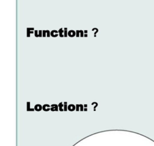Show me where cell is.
<instances>
[{
  "label": "cell",
  "mask_w": 154,
  "mask_h": 146,
  "mask_svg": "<svg viewBox=\"0 0 154 146\" xmlns=\"http://www.w3.org/2000/svg\"><path fill=\"white\" fill-rule=\"evenodd\" d=\"M34 28H26V36L30 37L31 34H34Z\"/></svg>",
  "instance_id": "cell-1"
},
{
  "label": "cell",
  "mask_w": 154,
  "mask_h": 146,
  "mask_svg": "<svg viewBox=\"0 0 154 146\" xmlns=\"http://www.w3.org/2000/svg\"><path fill=\"white\" fill-rule=\"evenodd\" d=\"M76 37H84V33L83 30H78L76 31Z\"/></svg>",
  "instance_id": "cell-2"
},
{
  "label": "cell",
  "mask_w": 154,
  "mask_h": 146,
  "mask_svg": "<svg viewBox=\"0 0 154 146\" xmlns=\"http://www.w3.org/2000/svg\"><path fill=\"white\" fill-rule=\"evenodd\" d=\"M58 36H59V33H58V30H53L51 31V36L53 37H56Z\"/></svg>",
  "instance_id": "cell-3"
},
{
  "label": "cell",
  "mask_w": 154,
  "mask_h": 146,
  "mask_svg": "<svg viewBox=\"0 0 154 146\" xmlns=\"http://www.w3.org/2000/svg\"><path fill=\"white\" fill-rule=\"evenodd\" d=\"M68 36L71 37L76 36V31L73 30H70L68 31Z\"/></svg>",
  "instance_id": "cell-4"
},
{
  "label": "cell",
  "mask_w": 154,
  "mask_h": 146,
  "mask_svg": "<svg viewBox=\"0 0 154 146\" xmlns=\"http://www.w3.org/2000/svg\"><path fill=\"white\" fill-rule=\"evenodd\" d=\"M58 108H59V107H58V105H57V104H52V105H51V110H52V111H57L58 110Z\"/></svg>",
  "instance_id": "cell-5"
},
{
  "label": "cell",
  "mask_w": 154,
  "mask_h": 146,
  "mask_svg": "<svg viewBox=\"0 0 154 146\" xmlns=\"http://www.w3.org/2000/svg\"><path fill=\"white\" fill-rule=\"evenodd\" d=\"M58 33H59V36L60 37H64V28H60L58 30Z\"/></svg>",
  "instance_id": "cell-6"
},
{
  "label": "cell",
  "mask_w": 154,
  "mask_h": 146,
  "mask_svg": "<svg viewBox=\"0 0 154 146\" xmlns=\"http://www.w3.org/2000/svg\"><path fill=\"white\" fill-rule=\"evenodd\" d=\"M42 109H43V107H42L40 104H36V105L34 106V109H35L36 111H40Z\"/></svg>",
  "instance_id": "cell-7"
},
{
  "label": "cell",
  "mask_w": 154,
  "mask_h": 146,
  "mask_svg": "<svg viewBox=\"0 0 154 146\" xmlns=\"http://www.w3.org/2000/svg\"><path fill=\"white\" fill-rule=\"evenodd\" d=\"M43 110H45V111H48V110H49L51 109V107H50L49 105H48V104H45V105H43Z\"/></svg>",
  "instance_id": "cell-8"
},
{
  "label": "cell",
  "mask_w": 154,
  "mask_h": 146,
  "mask_svg": "<svg viewBox=\"0 0 154 146\" xmlns=\"http://www.w3.org/2000/svg\"><path fill=\"white\" fill-rule=\"evenodd\" d=\"M75 109V106L73 104H70L68 106V110L70 111H73Z\"/></svg>",
  "instance_id": "cell-9"
},
{
  "label": "cell",
  "mask_w": 154,
  "mask_h": 146,
  "mask_svg": "<svg viewBox=\"0 0 154 146\" xmlns=\"http://www.w3.org/2000/svg\"><path fill=\"white\" fill-rule=\"evenodd\" d=\"M98 31H99V30H98L97 28H93L92 29V31H93V33H94V37H96V34L98 33Z\"/></svg>",
  "instance_id": "cell-10"
},
{
  "label": "cell",
  "mask_w": 154,
  "mask_h": 146,
  "mask_svg": "<svg viewBox=\"0 0 154 146\" xmlns=\"http://www.w3.org/2000/svg\"><path fill=\"white\" fill-rule=\"evenodd\" d=\"M64 37H67L68 36L67 28H66V27L64 28Z\"/></svg>",
  "instance_id": "cell-11"
},
{
  "label": "cell",
  "mask_w": 154,
  "mask_h": 146,
  "mask_svg": "<svg viewBox=\"0 0 154 146\" xmlns=\"http://www.w3.org/2000/svg\"><path fill=\"white\" fill-rule=\"evenodd\" d=\"M58 107H59V109L60 111H63V103H60L59 104H58Z\"/></svg>",
  "instance_id": "cell-12"
},
{
  "label": "cell",
  "mask_w": 154,
  "mask_h": 146,
  "mask_svg": "<svg viewBox=\"0 0 154 146\" xmlns=\"http://www.w3.org/2000/svg\"><path fill=\"white\" fill-rule=\"evenodd\" d=\"M43 36V30H38V37H42Z\"/></svg>",
  "instance_id": "cell-13"
},
{
  "label": "cell",
  "mask_w": 154,
  "mask_h": 146,
  "mask_svg": "<svg viewBox=\"0 0 154 146\" xmlns=\"http://www.w3.org/2000/svg\"><path fill=\"white\" fill-rule=\"evenodd\" d=\"M43 37H47V32L46 30H43Z\"/></svg>",
  "instance_id": "cell-14"
},
{
  "label": "cell",
  "mask_w": 154,
  "mask_h": 146,
  "mask_svg": "<svg viewBox=\"0 0 154 146\" xmlns=\"http://www.w3.org/2000/svg\"><path fill=\"white\" fill-rule=\"evenodd\" d=\"M34 36L35 37H38V31L37 30H35L34 31Z\"/></svg>",
  "instance_id": "cell-15"
},
{
  "label": "cell",
  "mask_w": 154,
  "mask_h": 146,
  "mask_svg": "<svg viewBox=\"0 0 154 146\" xmlns=\"http://www.w3.org/2000/svg\"><path fill=\"white\" fill-rule=\"evenodd\" d=\"M84 37H87L88 36V31L87 30H84Z\"/></svg>",
  "instance_id": "cell-16"
},
{
  "label": "cell",
  "mask_w": 154,
  "mask_h": 146,
  "mask_svg": "<svg viewBox=\"0 0 154 146\" xmlns=\"http://www.w3.org/2000/svg\"><path fill=\"white\" fill-rule=\"evenodd\" d=\"M64 110H67V105L65 104H64Z\"/></svg>",
  "instance_id": "cell-17"
}]
</instances>
